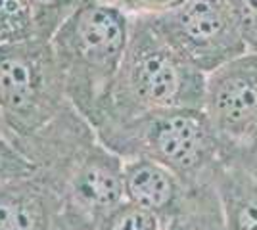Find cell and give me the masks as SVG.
<instances>
[{
  "label": "cell",
  "instance_id": "1",
  "mask_svg": "<svg viewBox=\"0 0 257 230\" xmlns=\"http://www.w3.org/2000/svg\"><path fill=\"white\" fill-rule=\"evenodd\" d=\"M54 58L43 39L0 46V117L18 148L35 138L56 110Z\"/></svg>",
  "mask_w": 257,
  "mask_h": 230
},
{
  "label": "cell",
  "instance_id": "2",
  "mask_svg": "<svg viewBox=\"0 0 257 230\" xmlns=\"http://www.w3.org/2000/svg\"><path fill=\"white\" fill-rule=\"evenodd\" d=\"M123 201V161L102 150H90L75 165L67 190L60 196L65 230H96Z\"/></svg>",
  "mask_w": 257,
  "mask_h": 230
},
{
  "label": "cell",
  "instance_id": "3",
  "mask_svg": "<svg viewBox=\"0 0 257 230\" xmlns=\"http://www.w3.org/2000/svg\"><path fill=\"white\" fill-rule=\"evenodd\" d=\"M167 22L173 46L200 67L215 64V54L223 62L221 54L232 52L242 37L226 0H186Z\"/></svg>",
  "mask_w": 257,
  "mask_h": 230
},
{
  "label": "cell",
  "instance_id": "4",
  "mask_svg": "<svg viewBox=\"0 0 257 230\" xmlns=\"http://www.w3.org/2000/svg\"><path fill=\"white\" fill-rule=\"evenodd\" d=\"M211 123L190 110H171L142 131L144 155L171 169L177 176L188 175L209 159L213 152Z\"/></svg>",
  "mask_w": 257,
  "mask_h": 230
},
{
  "label": "cell",
  "instance_id": "5",
  "mask_svg": "<svg viewBox=\"0 0 257 230\" xmlns=\"http://www.w3.org/2000/svg\"><path fill=\"white\" fill-rule=\"evenodd\" d=\"M211 127L226 136L244 138L257 123V60H236L215 69L207 87Z\"/></svg>",
  "mask_w": 257,
  "mask_h": 230
},
{
  "label": "cell",
  "instance_id": "6",
  "mask_svg": "<svg viewBox=\"0 0 257 230\" xmlns=\"http://www.w3.org/2000/svg\"><path fill=\"white\" fill-rule=\"evenodd\" d=\"M186 62L179 52L163 48L158 43L135 46L128 56V81L140 102L163 108H190L184 100L188 88L186 81Z\"/></svg>",
  "mask_w": 257,
  "mask_h": 230
},
{
  "label": "cell",
  "instance_id": "7",
  "mask_svg": "<svg viewBox=\"0 0 257 230\" xmlns=\"http://www.w3.org/2000/svg\"><path fill=\"white\" fill-rule=\"evenodd\" d=\"M0 230H65L60 197L39 173L0 188Z\"/></svg>",
  "mask_w": 257,
  "mask_h": 230
},
{
  "label": "cell",
  "instance_id": "8",
  "mask_svg": "<svg viewBox=\"0 0 257 230\" xmlns=\"http://www.w3.org/2000/svg\"><path fill=\"white\" fill-rule=\"evenodd\" d=\"M123 197L161 220L181 213L179 176L150 157L139 155L123 163Z\"/></svg>",
  "mask_w": 257,
  "mask_h": 230
},
{
  "label": "cell",
  "instance_id": "9",
  "mask_svg": "<svg viewBox=\"0 0 257 230\" xmlns=\"http://www.w3.org/2000/svg\"><path fill=\"white\" fill-rule=\"evenodd\" d=\"M73 44L88 66L113 69L127 46L125 18L109 6H88L77 14Z\"/></svg>",
  "mask_w": 257,
  "mask_h": 230
},
{
  "label": "cell",
  "instance_id": "10",
  "mask_svg": "<svg viewBox=\"0 0 257 230\" xmlns=\"http://www.w3.org/2000/svg\"><path fill=\"white\" fill-rule=\"evenodd\" d=\"M223 230H257V176L240 165L223 167L215 178Z\"/></svg>",
  "mask_w": 257,
  "mask_h": 230
},
{
  "label": "cell",
  "instance_id": "11",
  "mask_svg": "<svg viewBox=\"0 0 257 230\" xmlns=\"http://www.w3.org/2000/svg\"><path fill=\"white\" fill-rule=\"evenodd\" d=\"M37 39L29 0H0V46Z\"/></svg>",
  "mask_w": 257,
  "mask_h": 230
},
{
  "label": "cell",
  "instance_id": "12",
  "mask_svg": "<svg viewBox=\"0 0 257 230\" xmlns=\"http://www.w3.org/2000/svg\"><path fill=\"white\" fill-rule=\"evenodd\" d=\"M161 224L163 220L160 217L123 201L98 224L96 230H161Z\"/></svg>",
  "mask_w": 257,
  "mask_h": 230
},
{
  "label": "cell",
  "instance_id": "13",
  "mask_svg": "<svg viewBox=\"0 0 257 230\" xmlns=\"http://www.w3.org/2000/svg\"><path fill=\"white\" fill-rule=\"evenodd\" d=\"M37 173L39 169L31 159L12 140H8L6 136H0V188L35 176Z\"/></svg>",
  "mask_w": 257,
  "mask_h": 230
},
{
  "label": "cell",
  "instance_id": "14",
  "mask_svg": "<svg viewBox=\"0 0 257 230\" xmlns=\"http://www.w3.org/2000/svg\"><path fill=\"white\" fill-rule=\"evenodd\" d=\"M244 39H257V0H226Z\"/></svg>",
  "mask_w": 257,
  "mask_h": 230
},
{
  "label": "cell",
  "instance_id": "15",
  "mask_svg": "<svg viewBox=\"0 0 257 230\" xmlns=\"http://www.w3.org/2000/svg\"><path fill=\"white\" fill-rule=\"evenodd\" d=\"M33 8V16H35V31H37V39L44 41V25H46V12L54 10L58 6H62V2L67 0H29Z\"/></svg>",
  "mask_w": 257,
  "mask_h": 230
},
{
  "label": "cell",
  "instance_id": "16",
  "mask_svg": "<svg viewBox=\"0 0 257 230\" xmlns=\"http://www.w3.org/2000/svg\"><path fill=\"white\" fill-rule=\"evenodd\" d=\"M161 230H198L194 226L190 220L186 219L182 213L179 215H175L171 219L163 220V224H161Z\"/></svg>",
  "mask_w": 257,
  "mask_h": 230
},
{
  "label": "cell",
  "instance_id": "17",
  "mask_svg": "<svg viewBox=\"0 0 257 230\" xmlns=\"http://www.w3.org/2000/svg\"><path fill=\"white\" fill-rule=\"evenodd\" d=\"M139 2L146 4V6H167V4H175L179 0H139Z\"/></svg>",
  "mask_w": 257,
  "mask_h": 230
},
{
  "label": "cell",
  "instance_id": "18",
  "mask_svg": "<svg viewBox=\"0 0 257 230\" xmlns=\"http://www.w3.org/2000/svg\"><path fill=\"white\" fill-rule=\"evenodd\" d=\"M0 136H6V132H4V125H2V117H0Z\"/></svg>",
  "mask_w": 257,
  "mask_h": 230
}]
</instances>
